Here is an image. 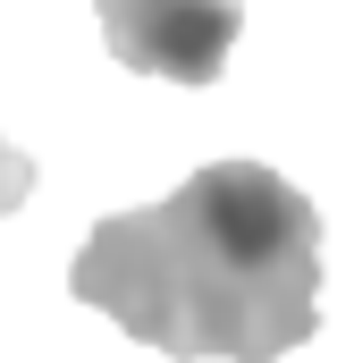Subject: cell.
<instances>
[{
    "instance_id": "cell-1",
    "label": "cell",
    "mask_w": 354,
    "mask_h": 363,
    "mask_svg": "<svg viewBox=\"0 0 354 363\" xmlns=\"http://www.w3.org/2000/svg\"><path fill=\"white\" fill-rule=\"evenodd\" d=\"M68 296L177 363H278L321 330V211L270 161H202L161 203L110 211Z\"/></svg>"
},
{
    "instance_id": "cell-2",
    "label": "cell",
    "mask_w": 354,
    "mask_h": 363,
    "mask_svg": "<svg viewBox=\"0 0 354 363\" xmlns=\"http://www.w3.org/2000/svg\"><path fill=\"white\" fill-rule=\"evenodd\" d=\"M93 9H101L110 60L169 85H219L245 26V0H93Z\"/></svg>"
},
{
    "instance_id": "cell-3",
    "label": "cell",
    "mask_w": 354,
    "mask_h": 363,
    "mask_svg": "<svg viewBox=\"0 0 354 363\" xmlns=\"http://www.w3.org/2000/svg\"><path fill=\"white\" fill-rule=\"evenodd\" d=\"M25 194H34V161H25V152H17V144L0 135V220H8V211H17Z\"/></svg>"
}]
</instances>
